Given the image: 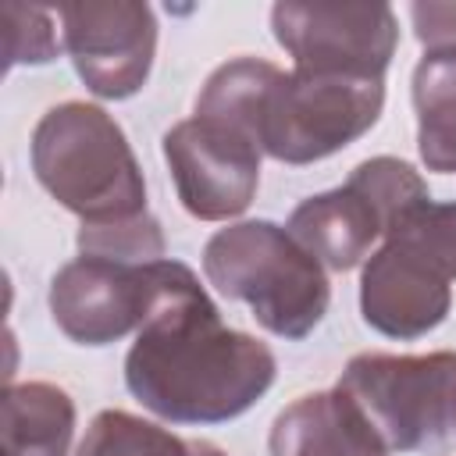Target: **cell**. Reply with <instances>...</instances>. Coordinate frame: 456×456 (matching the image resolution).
Returning <instances> with one entry per match:
<instances>
[{
	"label": "cell",
	"instance_id": "obj_20",
	"mask_svg": "<svg viewBox=\"0 0 456 456\" xmlns=\"http://www.w3.org/2000/svg\"><path fill=\"white\" fill-rule=\"evenodd\" d=\"M413 28L428 50L456 46V4H413Z\"/></svg>",
	"mask_w": 456,
	"mask_h": 456
},
{
	"label": "cell",
	"instance_id": "obj_17",
	"mask_svg": "<svg viewBox=\"0 0 456 456\" xmlns=\"http://www.w3.org/2000/svg\"><path fill=\"white\" fill-rule=\"evenodd\" d=\"M78 253L139 267V264L164 260V232L150 210L132 214V217H118V221L82 224L78 228Z\"/></svg>",
	"mask_w": 456,
	"mask_h": 456
},
{
	"label": "cell",
	"instance_id": "obj_10",
	"mask_svg": "<svg viewBox=\"0 0 456 456\" xmlns=\"http://www.w3.org/2000/svg\"><path fill=\"white\" fill-rule=\"evenodd\" d=\"M449 306H452L449 278L406 242L385 239L363 260L360 314L378 335L413 342L435 331L449 317Z\"/></svg>",
	"mask_w": 456,
	"mask_h": 456
},
{
	"label": "cell",
	"instance_id": "obj_7",
	"mask_svg": "<svg viewBox=\"0 0 456 456\" xmlns=\"http://www.w3.org/2000/svg\"><path fill=\"white\" fill-rule=\"evenodd\" d=\"M57 14L64 25V50L93 96L128 100L146 86L157 53V18L150 4L89 0L64 4Z\"/></svg>",
	"mask_w": 456,
	"mask_h": 456
},
{
	"label": "cell",
	"instance_id": "obj_8",
	"mask_svg": "<svg viewBox=\"0 0 456 456\" xmlns=\"http://www.w3.org/2000/svg\"><path fill=\"white\" fill-rule=\"evenodd\" d=\"M164 160L171 167L182 207L196 221L239 217L260 185L256 142L196 114L167 128Z\"/></svg>",
	"mask_w": 456,
	"mask_h": 456
},
{
	"label": "cell",
	"instance_id": "obj_11",
	"mask_svg": "<svg viewBox=\"0 0 456 456\" xmlns=\"http://www.w3.org/2000/svg\"><path fill=\"white\" fill-rule=\"evenodd\" d=\"M285 228L328 271L360 267L370 256V246L385 239L381 217L353 185H338L303 200L289 214Z\"/></svg>",
	"mask_w": 456,
	"mask_h": 456
},
{
	"label": "cell",
	"instance_id": "obj_9",
	"mask_svg": "<svg viewBox=\"0 0 456 456\" xmlns=\"http://www.w3.org/2000/svg\"><path fill=\"white\" fill-rule=\"evenodd\" d=\"M153 264L75 256L50 281L53 324L78 346H110L139 331L153 299Z\"/></svg>",
	"mask_w": 456,
	"mask_h": 456
},
{
	"label": "cell",
	"instance_id": "obj_13",
	"mask_svg": "<svg viewBox=\"0 0 456 456\" xmlns=\"http://www.w3.org/2000/svg\"><path fill=\"white\" fill-rule=\"evenodd\" d=\"M75 403L50 381L4 388V456H68Z\"/></svg>",
	"mask_w": 456,
	"mask_h": 456
},
{
	"label": "cell",
	"instance_id": "obj_5",
	"mask_svg": "<svg viewBox=\"0 0 456 456\" xmlns=\"http://www.w3.org/2000/svg\"><path fill=\"white\" fill-rule=\"evenodd\" d=\"M381 107L385 78L278 71L256 121V146L281 164H314L367 135Z\"/></svg>",
	"mask_w": 456,
	"mask_h": 456
},
{
	"label": "cell",
	"instance_id": "obj_12",
	"mask_svg": "<svg viewBox=\"0 0 456 456\" xmlns=\"http://www.w3.org/2000/svg\"><path fill=\"white\" fill-rule=\"evenodd\" d=\"M271 456H388L338 388L289 403L267 438Z\"/></svg>",
	"mask_w": 456,
	"mask_h": 456
},
{
	"label": "cell",
	"instance_id": "obj_18",
	"mask_svg": "<svg viewBox=\"0 0 456 456\" xmlns=\"http://www.w3.org/2000/svg\"><path fill=\"white\" fill-rule=\"evenodd\" d=\"M388 239L406 242L449 281H456V203H424Z\"/></svg>",
	"mask_w": 456,
	"mask_h": 456
},
{
	"label": "cell",
	"instance_id": "obj_6",
	"mask_svg": "<svg viewBox=\"0 0 456 456\" xmlns=\"http://www.w3.org/2000/svg\"><path fill=\"white\" fill-rule=\"evenodd\" d=\"M271 28L296 71L385 78L399 21L388 4H274Z\"/></svg>",
	"mask_w": 456,
	"mask_h": 456
},
{
	"label": "cell",
	"instance_id": "obj_14",
	"mask_svg": "<svg viewBox=\"0 0 456 456\" xmlns=\"http://www.w3.org/2000/svg\"><path fill=\"white\" fill-rule=\"evenodd\" d=\"M417 150L428 171L456 175V46L428 50L413 68Z\"/></svg>",
	"mask_w": 456,
	"mask_h": 456
},
{
	"label": "cell",
	"instance_id": "obj_3",
	"mask_svg": "<svg viewBox=\"0 0 456 456\" xmlns=\"http://www.w3.org/2000/svg\"><path fill=\"white\" fill-rule=\"evenodd\" d=\"M207 281L253 310L278 338H306L328 314L331 289L324 267L274 221H235L203 246Z\"/></svg>",
	"mask_w": 456,
	"mask_h": 456
},
{
	"label": "cell",
	"instance_id": "obj_2",
	"mask_svg": "<svg viewBox=\"0 0 456 456\" xmlns=\"http://www.w3.org/2000/svg\"><path fill=\"white\" fill-rule=\"evenodd\" d=\"M36 182L82 224L146 214L142 167L121 125L96 103L64 100L32 128Z\"/></svg>",
	"mask_w": 456,
	"mask_h": 456
},
{
	"label": "cell",
	"instance_id": "obj_1",
	"mask_svg": "<svg viewBox=\"0 0 456 456\" xmlns=\"http://www.w3.org/2000/svg\"><path fill=\"white\" fill-rule=\"evenodd\" d=\"M274 353L221 321L214 299L182 260L153 264V299L125 356L128 392L171 424H224L271 385Z\"/></svg>",
	"mask_w": 456,
	"mask_h": 456
},
{
	"label": "cell",
	"instance_id": "obj_21",
	"mask_svg": "<svg viewBox=\"0 0 456 456\" xmlns=\"http://www.w3.org/2000/svg\"><path fill=\"white\" fill-rule=\"evenodd\" d=\"M452 431H456V381H452Z\"/></svg>",
	"mask_w": 456,
	"mask_h": 456
},
{
	"label": "cell",
	"instance_id": "obj_19",
	"mask_svg": "<svg viewBox=\"0 0 456 456\" xmlns=\"http://www.w3.org/2000/svg\"><path fill=\"white\" fill-rule=\"evenodd\" d=\"M7 64H46L57 57L61 39L53 28V14L43 7H25V4H7Z\"/></svg>",
	"mask_w": 456,
	"mask_h": 456
},
{
	"label": "cell",
	"instance_id": "obj_4",
	"mask_svg": "<svg viewBox=\"0 0 456 456\" xmlns=\"http://www.w3.org/2000/svg\"><path fill=\"white\" fill-rule=\"evenodd\" d=\"M452 381L456 353H360L346 363L335 388L392 456L438 449L452 435Z\"/></svg>",
	"mask_w": 456,
	"mask_h": 456
},
{
	"label": "cell",
	"instance_id": "obj_16",
	"mask_svg": "<svg viewBox=\"0 0 456 456\" xmlns=\"http://www.w3.org/2000/svg\"><path fill=\"white\" fill-rule=\"evenodd\" d=\"M346 185H353L381 217L385 239L424 203H431L428 182L399 157H370L363 164L353 167V175L346 178Z\"/></svg>",
	"mask_w": 456,
	"mask_h": 456
},
{
	"label": "cell",
	"instance_id": "obj_15",
	"mask_svg": "<svg viewBox=\"0 0 456 456\" xmlns=\"http://www.w3.org/2000/svg\"><path fill=\"white\" fill-rule=\"evenodd\" d=\"M75 456H228L214 442L182 438L125 410H103L89 420Z\"/></svg>",
	"mask_w": 456,
	"mask_h": 456
}]
</instances>
